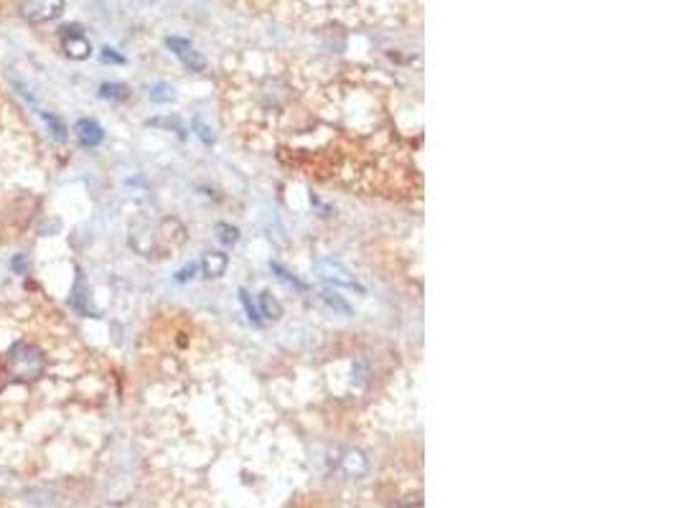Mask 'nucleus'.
Returning a JSON list of instances; mask_svg holds the SVG:
<instances>
[{
	"label": "nucleus",
	"instance_id": "f257e3e1",
	"mask_svg": "<svg viewBox=\"0 0 679 508\" xmlns=\"http://www.w3.org/2000/svg\"><path fill=\"white\" fill-rule=\"evenodd\" d=\"M303 91V97L277 89L229 91V135L252 150L273 152L303 175L361 193L395 196L415 189V135L402 130L387 91L341 84Z\"/></svg>",
	"mask_w": 679,
	"mask_h": 508
},
{
	"label": "nucleus",
	"instance_id": "f03ea898",
	"mask_svg": "<svg viewBox=\"0 0 679 508\" xmlns=\"http://www.w3.org/2000/svg\"><path fill=\"white\" fill-rule=\"evenodd\" d=\"M64 13V0H23L21 15L28 23H49Z\"/></svg>",
	"mask_w": 679,
	"mask_h": 508
},
{
	"label": "nucleus",
	"instance_id": "7ed1b4c3",
	"mask_svg": "<svg viewBox=\"0 0 679 508\" xmlns=\"http://www.w3.org/2000/svg\"><path fill=\"white\" fill-rule=\"evenodd\" d=\"M166 44H168V49H171V51H173L175 56H178V59H181L183 64L191 69V71H204V69H206V59L189 44V41H186V38L171 36Z\"/></svg>",
	"mask_w": 679,
	"mask_h": 508
},
{
	"label": "nucleus",
	"instance_id": "20e7f679",
	"mask_svg": "<svg viewBox=\"0 0 679 508\" xmlns=\"http://www.w3.org/2000/svg\"><path fill=\"white\" fill-rule=\"evenodd\" d=\"M61 46H64V51H67L69 59H87L92 51L89 41L79 33L76 28H67L64 30V36H61Z\"/></svg>",
	"mask_w": 679,
	"mask_h": 508
},
{
	"label": "nucleus",
	"instance_id": "39448f33",
	"mask_svg": "<svg viewBox=\"0 0 679 508\" xmlns=\"http://www.w3.org/2000/svg\"><path fill=\"white\" fill-rule=\"evenodd\" d=\"M341 471L346 478H364L366 471H369V463H366V457L359 450H346L341 457Z\"/></svg>",
	"mask_w": 679,
	"mask_h": 508
},
{
	"label": "nucleus",
	"instance_id": "423d86ee",
	"mask_svg": "<svg viewBox=\"0 0 679 508\" xmlns=\"http://www.w3.org/2000/svg\"><path fill=\"white\" fill-rule=\"evenodd\" d=\"M318 270H320V274L326 277V280H331V282H336V285H349V288H354L356 285V280L351 277L346 270H343L338 262H318Z\"/></svg>",
	"mask_w": 679,
	"mask_h": 508
},
{
	"label": "nucleus",
	"instance_id": "0eeeda50",
	"mask_svg": "<svg viewBox=\"0 0 679 508\" xmlns=\"http://www.w3.org/2000/svg\"><path fill=\"white\" fill-rule=\"evenodd\" d=\"M76 135H79V143L89 145V148L99 145V143H102V137H105V135H102V128H99L94 120H79V122H76Z\"/></svg>",
	"mask_w": 679,
	"mask_h": 508
},
{
	"label": "nucleus",
	"instance_id": "6e6552de",
	"mask_svg": "<svg viewBox=\"0 0 679 508\" xmlns=\"http://www.w3.org/2000/svg\"><path fill=\"white\" fill-rule=\"evenodd\" d=\"M224 270H227V257L221 252H212L204 257V272L209 277H219V274H224Z\"/></svg>",
	"mask_w": 679,
	"mask_h": 508
},
{
	"label": "nucleus",
	"instance_id": "1a4fd4ad",
	"mask_svg": "<svg viewBox=\"0 0 679 508\" xmlns=\"http://www.w3.org/2000/svg\"><path fill=\"white\" fill-rule=\"evenodd\" d=\"M151 99L153 102H171L173 99V89L168 84H155L151 89Z\"/></svg>",
	"mask_w": 679,
	"mask_h": 508
},
{
	"label": "nucleus",
	"instance_id": "9d476101",
	"mask_svg": "<svg viewBox=\"0 0 679 508\" xmlns=\"http://www.w3.org/2000/svg\"><path fill=\"white\" fill-rule=\"evenodd\" d=\"M102 97H110V99H125L128 97V89L120 87V84H102Z\"/></svg>",
	"mask_w": 679,
	"mask_h": 508
},
{
	"label": "nucleus",
	"instance_id": "9b49d317",
	"mask_svg": "<svg viewBox=\"0 0 679 508\" xmlns=\"http://www.w3.org/2000/svg\"><path fill=\"white\" fill-rule=\"evenodd\" d=\"M262 305H265L267 318H277V315H280V305H277V300H273V297H270V292H265V295H262Z\"/></svg>",
	"mask_w": 679,
	"mask_h": 508
},
{
	"label": "nucleus",
	"instance_id": "f8f14e48",
	"mask_svg": "<svg viewBox=\"0 0 679 508\" xmlns=\"http://www.w3.org/2000/svg\"><path fill=\"white\" fill-rule=\"evenodd\" d=\"M219 231H224L221 234V242H237V229L234 227H227V224H219Z\"/></svg>",
	"mask_w": 679,
	"mask_h": 508
},
{
	"label": "nucleus",
	"instance_id": "ddd939ff",
	"mask_svg": "<svg viewBox=\"0 0 679 508\" xmlns=\"http://www.w3.org/2000/svg\"><path fill=\"white\" fill-rule=\"evenodd\" d=\"M44 117H46V122H49V125H51L53 135H56V137H61V140H64V125H61V122L56 120V117H51V114H44Z\"/></svg>",
	"mask_w": 679,
	"mask_h": 508
},
{
	"label": "nucleus",
	"instance_id": "4468645a",
	"mask_svg": "<svg viewBox=\"0 0 679 508\" xmlns=\"http://www.w3.org/2000/svg\"><path fill=\"white\" fill-rule=\"evenodd\" d=\"M102 59H105V61H117V64H122V61H125L122 56H117L112 49H105V51H102Z\"/></svg>",
	"mask_w": 679,
	"mask_h": 508
}]
</instances>
